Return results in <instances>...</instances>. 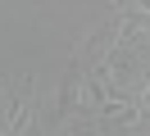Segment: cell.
I'll use <instances>...</instances> for the list:
<instances>
[{
    "mask_svg": "<svg viewBox=\"0 0 150 136\" xmlns=\"http://www.w3.org/2000/svg\"><path fill=\"white\" fill-rule=\"evenodd\" d=\"M137 100H141V104H146V113H150V77L141 82V91H137Z\"/></svg>",
    "mask_w": 150,
    "mask_h": 136,
    "instance_id": "obj_2",
    "label": "cell"
},
{
    "mask_svg": "<svg viewBox=\"0 0 150 136\" xmlns=\"http://www.w3.org/2000/svg\"><path fill=\"white\" fill-rule=\"evenodd\" d=\"M5 91H9V77H5V73H0V95H5Z\"/></svg>",
    "mask_w": 150,
    "mask_h": 136,
    "instance_id": "obj_3",
    "label": "cell"
},
{
    "mask_svg": "<svg viewBox=\"0 0 150 136\" xmlns=\"http://www.w3.org/2000/svg\"><path fill=\"white\" fill-rule=\"evenodd\" d=\"M141 118H146V104H141V100H123V95H114V100H105V104H100L96 123H100L105 132H137Z\"/></svg>",
    "mask_w": 150,
    "mask_h": 136,
    "instance_id": "obj_1",
    "label": "cell"
}]
</instances>
